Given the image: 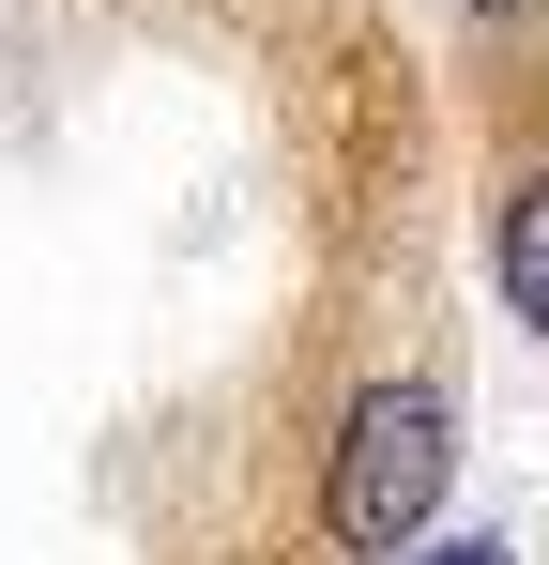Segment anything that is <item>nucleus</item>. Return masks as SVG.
Listing matches in <instances>:
<instances>
[{
  "label": "nucleus",
  "mask_w": 549,
  "mask_h": 565,
  "mask_svg": "<svg viewBox=\"0 0 549 565\" xmlns=\"http://www.w3.org/2000/svg\"><path fill=\"white\" fill-rule=\"evenodd\" d=\"M473 15H535V0H473Z\"/></svg>",
  "instance_id": "20e7f679"
},
{
  "label": "nucleus",
  "mask_w": 549,
  "mask_h": 565,
  "mask_svg": "<svg viewBox=\"0 0 549 565\" xmlns=\"http://www.w3.org/2000/svg\"><path fill=\"white\" fill-rule=\"evenodd\" d=\"M488 260H504V306L549 337V169H519V184H504V214H488Z\"/></svg>",
  "instance_id": "f03ea898"
},
{
  "label": "nucleus",
  "mask_w": 549,
  "mask_h": 565,
  "mask_svg": "<svg viewBox=\"0 0 549 565\" xmlns=\"http://www.w3.org/2000/svg\"><path fill=\"white\" fill-rule=\"evenodd\" d=\"M443 473H458L443 382H366L336 413V459H321V535L336 551H412L428 504H443Z\"/></svg>",
  "instance_id": "f257e3e1"
},
{
  "label": "nucleus",
  "mask_w": 549,
  "mask_h": 565,
  "mask_svg": "<svg viewBox=\"0 0 549 565\" xmlns=\"http://www.w3.org/2000/svg\"><path fill=\"white\" fill-rule=\"evenodd\" d=\"M428 565H519V551H488V535H458V551H428Z\"/></svg>",
  "instance_id": "7ed1b4c3"
}]
</instances>
